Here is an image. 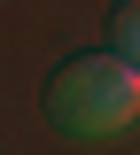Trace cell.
<instances>
[{
    "mask_svg": "<svg viewBox=\"0 0 140 155\" xmlns=\"http://www.w3.org/2000/svg\"><path fill=\"white\" fill-rule=\"evenodd\" d=\"M47 116H55L70 140H117L140 116V62L132 54H78L62 62L55 85H47Z\"/></svg>",
    "mask_w": 140,
    "mask_h": 155,
    "instance_id": "1",
    "label": "cell"
},
{
    "mask_svg": "<svg viewBox=\"0 0 140 155\" xmlns=\"http://www.w3.org/2000/svg\"><path fill=\"white\" fill-rule=\"evenodd\" d=\"M109 23H117V54L140 62V0H117V16H109Z\"/></svg>",
    "mask_w": 140,
    "mask_h": 155,
    "instance_id": "2",
    "label": "cell"
}]
</instances>
